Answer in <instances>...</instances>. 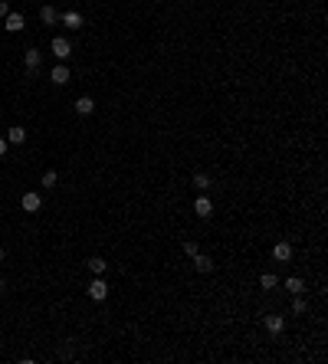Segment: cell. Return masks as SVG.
I'll list each match as a JSON object with an SVG mask.
<instances>
[{
    "mask_svg": "<svg viewBox=\"0 0 328 364\" xmlns=\"http://www.w3.org/2000/svg\"><path fill=\"white\" fill-rule=\"evenodd\" d=\"M194 187H197L200 194H207V187H210V174H204V171L194 174Z\"/></svg>",
    "mask_w": 328,
    "mask_h": 364,
    "instance_id": "ac0fdd59",
    "label": "cell"
},
{
    "mask_svg": "<svg viewBox=\"0 0 328 364\" xmlns=\"http://www.w3.org/2000/svg\"><path fill=\"white\" fill-rule=\"evenodd\" d=\"M0 289H4V279H0Z\"/></svg>",
    "mask_w": 328,
    "mask_h": 364,
    "instance_id": "d4e9b609",
    "label": "cell"
},
{
    "mask_svg": "<svg viewBox=\"0 0 328 364\" xmlns=\"http://www.w3.org/2000/svg\"><path fill=\"white\" fill-rule=\"evenodd\" d=\"M276 285H279L276 272H263V276H260V289H276Z\"/></svg>",
    "mask_w": 328,
    "mask_h": 364,
    "instance_id": "e0dca14e",
    "label": "cell"
},
{
    "mask_svg": "<svg viewBox=\"0 0 328 364\" xmlns=\"http://www.w3.org/2000/svg\"><path fill=\"white\" fill-rule=\"evenodd\" d=\"M50 50H53V56H56V59H59V62H66L69 56H72V46H69V40H66V37H56Z\"/></svg>",
    "mask_w": 328,
    "mask_h": 364,
    "instance_id": "7a4b0ae2",
    "label": "cell"
},
{
    "mask_svg": "<svg viewBox=\"0 0 328 364\" xmlns=\"http://www.w3.org/2000/svg\"><path fill=\"white\" fill-rule=\"evenodd\" d=\"M56 180H59V174H56V171H46L43 174V184L46 187H56Z\"/></svg>",
    "mask_w": 328,
    "mask_h": 364,
    "instance_id": "d6986e66",
    "label": "cell"
},
{
    "mask_svg": "<svg viewBox=\"0 0 328 364\" xmlns=\"http://www.w3.org/2000/svg\"><path fill=\"white\" fill-rule=\"evenodd\" d=\"M89 299H92V302H105L108 299V285H105L102 276H95L92 282H89Z\"/></svg>",
    "mask_w": 328,
    "mask_h": 364,
    "instance_id": "6da1fadb",
    "label": "cell"
},
{
    "mask_svg": "<svg viewBox=\"0 0 328 364\" xmlns=\"http://www.w3.org/2000/svg\"><path fill=\"white\" fill-rule=\"evenodd\" d=\"M184 253H187V256H194V253H200V246H197L194 240H187V243H184Z\"/></svg>",
    "mask_w": 328,
    "mask_h": 364,
    "instance_id": "ffe728a7",
    "label": "cell"
},
{
    "mask_svg": "<svg viewBox=\"0 0 328 364\" xmlns=\"http://www.w3.org/2000/svg\"><path fill=\"white\" fill-rule=\"evenodd\" d=\"M0 260H4V246H0Z\"/></svg>",
    "mask_w": 328,
    "mask_h": 364,
    "instance_id": "cb8c5ba5",
    "label": "cell"
},
{
    "mask_svg": "<svg viewBox=\"0 0 328 364\" xmlns=\"http://www.w3.org/2000/svg\"><path fill=\"white\" fill-rule=\"evenodd\" d=\"M7 155V138H0V158Z\"/></svg>",
    "mask_w": 328,
    "mask_h": 364,
    "instance_id": "603a6c76",
    "label": "cell"
},
{
    "mask_svg": "<svg viewBox=\"0 0 328 364\" xmlns=\"http://www.w3.org/2000/svg\"><path fill=\"white\" fill-rule=\"evenodd\" d=\"M23 62H26V72H37V69H40V62H43V53H40V50H33V46H30V50H26L23 53Z\"/></svg>",
    "mask_w": 328,
    "mask_h": 364,
    "instance_id": "5b68a950",
    "label": "cell"
},
{
    "mask_svg": "<svg viewBox=\"0 0 328 364\" xmlns=\"http://www.w3.org/2000/svg\"><path fill=\"white\" fill-rule=\"evenodd\" d=\"M62 23H66V26H72V30H79V26H82V13H76V10H69V13H62Z\"/></svg>",
    "mask_w": 328,
    "mask_h": 364,
    "instance_id": "4fadbf2b",
    "label": "cell"
},
{
    "mask_svg": "<svg viewBox=\"0 0 328 364\" xmlns=\"http://www.w3.org/2000/svg\"><path fill=\"white\" fill-rule=\"evenodd\" d=\"M4 20H7V30H10V33H20V30L26 26V20L20 17V13H7Z\"/></svg>",
    "mask_w": 328,
    "mask_h": 364,
    "instance_id": "8fae6325",
    "label": "cell"
},
{
    "mask_svg": "<svg viewBox=\"0 0 328 364\" xmlns=\"http://www.w3.org/2000/svg\"><path fill=\"white\" fill-rule=\"evenodd\" d=\"M76 112H79V115H92L95 112V102L89 99V95H79V99H76V105H72Z\"/></svg>",
    "mask_w": 328,
    "mask_h": 364,
    "instance_id": "9c48e42d",
    "label": "cell"
},
{
    "mask_svg": "<svg viewBox=\"0 0 328 364\" xmlns=\"http://www.w3.org/2000/svg\"><path fill=\"white\" fill-rule=\"evenodd\" d=\"M40 204H43V200H40V194H33V191L20 197V207H23L26 213H37V210H40Z\"/></svg>",
    "mask_w": 328,
    "mask_h": 364,
    "instance_id": "8992f818",
    "label": "cell"
},
{
    "mask_svg": "<svg viewBox=\"0 0 328 364\" xmlns=\"http://www.w3.org/2000/svg\"><path fill=\"white\" fill-rule=\"evenodd\" d=\"M282 289H285V292H292V296H299V292L305 289V282H302V279H299V276H289V279H285V282H282Z\"/></svg>",
    "mask_w": 328,
    "mask_h": 364,
    "instance_id": "7c38bea8",
    "label": "cell"
},
{
    "mask_svg": "<svg viewBox=\"0 0 328 364\" xmlns=\"http://www.w3.org/2000/svg\"><path fill=\"white\" fill-rule=\"evenodd\" d=\"M23 141H26V131L20 128V125H17V128H10V131H7V144H23Z\"/></svg>",
    "mask_w": 328,
    "mask_h": 364,
    "instance_id": "9a60e30c",
    "label": "cell"
},
{
    "mask_svg": "<svg viewBox=\"0 0 328 364\" xmlns=\"http://www.w3.org/2000/svg\"><path fill=\"white\" fill-rule=\"evenodd\" d=\"M40 20H43V23H46V26H53V23H56V20H59V13H56V10H53V7H50V4H46V7H40Z\"/></svg>",
    "mask_w": 328,
    "mask_h": 364,
    "instance_id": "5bb4252c",
    "label": "cell"
},
{
    "mask_svg": "<svg viewBox=\"0 0 328 364\" xmlns=\"http://www.w3.org/2000/svg\"><path fill=\"white\" fill-rule=\"evenodd\" d=\"M194 213H197L200 220H207V216L213 213V204H210V197H207V194H200V197L194 200Z\"/></svg>",
    "mask_w": 328,
    "mask_h": 364,
    "instance_id": "277c9868",
    "label": "cell"
},
{
    "mask_svg": "<svg viewBox=\"0 0 328 364\" xmlns=\"http://www.w3.org/2000/svg\"><path fill=\"white\" fill-rule=\"evenodd\" d=\"M273 260H276V263H289V260H292V246H289L285 240L273 246Z\"/></svg>",
    "mask_w": 328,
    "mask_h": 364,
    "instance_id": "52a82bcc",
    "label": "cell"
},
{
    "mask_svg": "<svg viewBox=\"0 0 328 364\" xmlns=\"http://www.w3.org/2000/svg\"><path fill=\"white\" fill-rule=\"evenodd\" d=\"M194 269L197 272H213V260L207 253H194Z\"/></svg>",
    "mask_w": 328,
    "mask_h": 364,
    "instance_id": "ba28073f",
    "label": "cell"
},
{
    "mask_svg": "<svg viewBox=\"0 0 328 364\" xmlns=\"http://www.w3.org/2000/svg\"><path fill=\"white\" fill-rule=\"evenodd\" d=\"M50 79L56 82V86H66V82L72 79V72H69L66 62H59V66H53V69H50Z\"/></svg>",
    "mask_w": 328,
    "mask_h": 364,
    "instance_id": "3957f363",
    "label": "cell"
},
{
    "mask_svg": "<svg viewBox=\"0 0 328 364\" xmlns=\"http://www.w3.org/2000/svg\"><path fill=\"white\" fill-rule=\"evenodd\" d=\"M86 266H89V272H92V276H102V272H105V266H108V263L102 260V256H92V260H89Z\"/></svg>",
    "mask_w": 328,
    "mask_h": 364,
    "instance_id": "2e32d148",
    "label": "cell"
},
{
    "mask_svg": "<svg viewBox=\"0 0 328 364\" xmlns=\"http://www.w3.org/2000/svg\"><path fill=\"white\" fill-rule=\"evenodd\" d=\"M7 13H10V4H7V0H0V17H7Z\"/></svg>",
    "mask_w": 328,
    "mask_h": 364,
    "instance_id": "7402d4cb",
    "label": "cell"
},
{
    "mask_svg": "<svg viewBox=\"0 0 328 364\" xmlns=\"http://www.w3.org/2000/svg\"><path fill=\"white\" fill-rule=\"evenodd\" d=\"M263 321H266V328H269L273 335H282V328H285V318H282V315H266Z\"/></svg>",
    "mask_w": 328,
    "mask_h": 364,
    "instance_id": "30bf717a",
    "label": "cell"
},
{
    "mask_svg": "<svg viewBox=\"0 0 328 364\" xmlns=\"http://www.w3.org/2000/svg\"><path fill=\"white\" fill-rule=\"evenodd\" d=\"M305 309H309V305H305L302 299H296V302H292V312H296V315H305Z\"/></svg>",
    "mask_w": 328,
    "mask_h": 364,
    "instance_id": "44dd1931",
    "label": "cell"
}]
</instances>
